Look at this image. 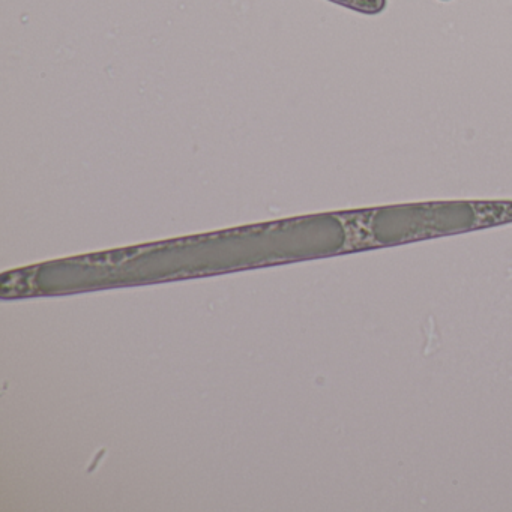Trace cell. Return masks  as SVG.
Masks as SVG:
<instances>
[{"label": "cell", "mask_w": 512, "mask_h": 512, "mask_svg": "<svg viewBox=\"0 0 512 512\" xmlns=\"http://www.w3.org/2000/svg\"><path fill=\"white\" fill-rule=\"evenodd\" d=\"M355 217L359 226L356 247H386L413 239L509 223L512 221V202L394 206L359 212Z\"/></svg>", "instance_id": "1"}]
</instances>
